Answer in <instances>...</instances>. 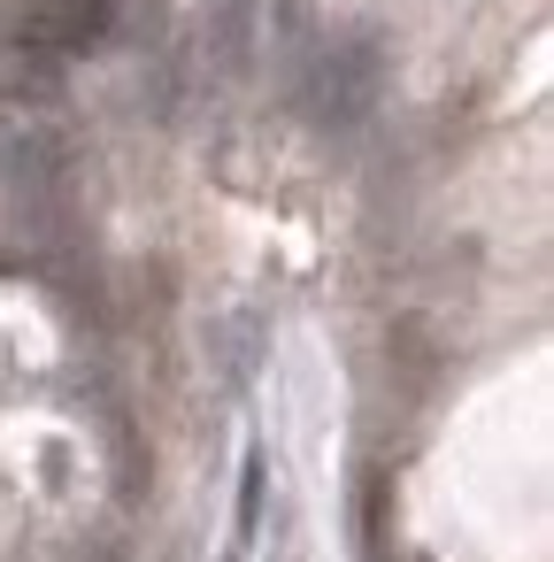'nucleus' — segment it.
Listing matches in <instances>:
<instances>
[{
    "label": "nucleus",
    "mask_w": 554,
    "mask_h": 562,
    "mask_svg": "<svg viewBox=\"0 0 554 562\" xmlns=\"http://www.w3.org/2000/svg\"><path fill=\"white\" fill-rule=\"evenodd\" d=\"M224 562H247V554H239V547H231V554H224Z\"/></svg>",
    "instance_id": "4"
},
{
    "label": "nucleus",
    "mask_w": 554,
    "mask_h": 562,
    "mask_svg": "<svg viewBox=\"0 0 554 562\" xmlns=\"http://www.w3.org/2000/svg\"><path fill=\"white\" fill-rule=\"evenodd\" d=\"M293 86H301L308 116H316L324 132H339V139H347V132H362V124L377 116V101H385V47H377L370 32L316 40V47L301 55Z\"/></svg>",
    "instance_id": "1"
},
{
    "label": "nucleus",
    "mask_w": 554,
    "mask_h": 562,
    "mask_svg": "<svg viewBox=\"0 0 554 562\" xmlns=\"http://www.w3.org/2000/svg\"><path fill=\"white\" fill-rule=\"evenodd\" d=\"M262 493H270V454L262 447H247V462H239V554L255 547V531H262Z\"/></svg>",
    "instance_id": "3"
},
{
    "label": "nucleus",
    "mask_w": 554,
    "mask_h": 562,
    "mask_svg": "<svg viewBox=\"0 0 554 562\" xmlns=\"http://www.w3.org/2000/svg\"><path fill=\"white\" fill-rule=\"evenodd\" d=\"M255 40H262V0H208V55L224 78L255 63Z\"/></svg>",
    "instance_id": "2"
}]
</instances>
